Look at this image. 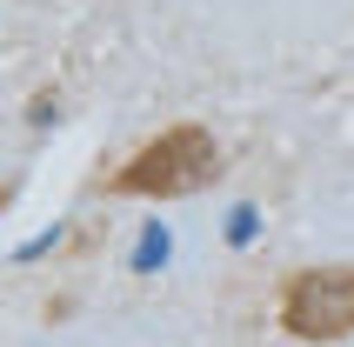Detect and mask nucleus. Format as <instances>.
<instances>
[{
    "instance_id": "nucleus-1",
    "label": "nucleus",
    "mask_w": 354,
    "mask_h": 347,
    "mask_svg": "<svg viewBox=\"0 0 354 347\" xmlns=\"http://www.w3.org/2000/svg\"><path fill=\"white\" fill-rule=\"evenodd\" d=\"M221 174V140L214 127L201 120H174L160 140H147L127 167H114L100 187L107 194H134V200H180V194H201Z\"/></svg>"
},
{
    "instance_id": "nucleus-2",
    "label": "nucleus",
    "mask_w": 354,
    "mask_h": 347,
    "mask_svg": "<svg viewBox=\"0 0 354 347\" xmlns=\"http://www.w3.org/2000/svg\"><path fill=\"white\" fill-rule=\"evenodd\" d=\"M281 334H295V341H348L354 334V261L288 274V288H281Z\"/></svg>"
}]
</instances>
